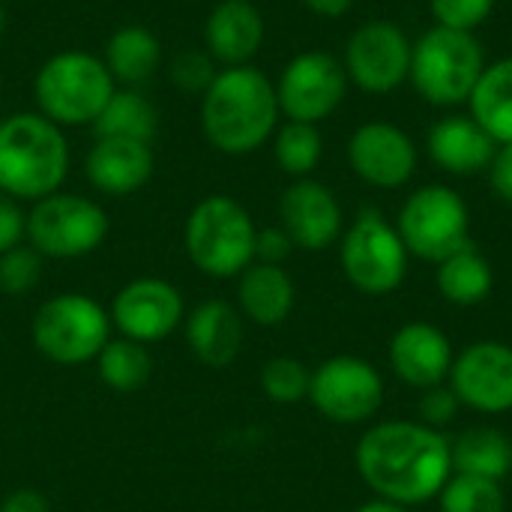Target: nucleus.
<instances>
[{"label":"nucleus","mask_w":512,"mask_h":512,"mask_svg":"<svg viewBox=\"0 0 512 512\" xmlns=\"http://www.w3.org/2000/svg\"><path fill=\"white\" fill-rule=\"evenodd\" d=\"M354 462L375 498L402 507L438 498L453 477L450 441L420 420H390L366 429L357 441Z\"/></svg>","instance_id":"obj_1"},{"label":"nucleus","mask_w":512,"mask_h":512,"mask_svg":"<svg viewBox=\"0 0 512 512\" xmlns=\"http://www.w3.org/2000/svg\"><path fill=\"white\" fill-rule=\"evenodd\" d=\"M276 84L264 69L222 66L201 96V132L225 156H246L261 150L279 129Z\"/></svg>","instance_id":"obj_2"},{"label":"nucleus","mask_w":512,"mask_h":512,"mask_svg":"<svg viewBox=\"0 0 512 512\" xmlns=\"http://www.w3.org/2000/svg\"><path fill=\"white\" fill-rule=\"evenodd\" d=\"M69 141L39 111H18L0 120V192L15 201H42L66 183Z\"/></svg>","instance_id":"obj_3"},{"label":"nucleus","mask_w":512,"mask_h":512,"mask_svg":"<svg viewBox=\"0 0 512 512\" xmlns=\"http://www.w3.org/2000/svg\"><path fill=\"white\" fill-rule=\"evenodd\" d=\"M114 90L117 81L111 78L105 60L81 48L51 54L33 78L39 114L60 129L93 126Z\"/></svg>","instance_id":"obj_4"},{"label":"nucleus","mask_w":512,"mask_h":512,"mask_svg":"<svg viewBox=\"0 0 512 512\" xmlns=\"http://www.w3.org/2000/svg\"><path fill=\"white\" fill-rule=\"evenodd\" d=\"M252 213L231 195L201 198L183 225V249L204 276L234 279L255 261Z\"/></svg>","instance_id":"obj_5"},{"label":"nucleus","mask_w":512,"mask_h":512,"mask_svg":"<svg viewBox=\"0 0 512 512\" xmlns=\"http://www.w3.org/2000/svg\"><path fill=\"white\" fill-rule=\"evenodd\" d=\"M486 69L483 45L474 33L429 27L411 51V75L414 90L435 108L465 105Z\"/></svg>","instance_id":"obj_6"},{"label":"nucleus","mask_w":512,"mask_h":512,"mask_svg":"<svg viewBox=\"0 0 512 512\" xmlns=\"http://www.w3.org/2000/svg\"><path fill=\"white\" fill-rule=\"evenodd\" d=\"M111 315L87 294H54L30 324L36 351L57 366H81L99 357L111 339Z\"/></svg>","instance_id":"obj_7"},{"label":"nucleus","mask_w":512,"mask_h":512,"mask_svg":"<svg viewBox=\"0 0 512 512\" xmlns=\"http://www.w3.org/2000/svg\"><path fill=\"white\" fill-rule=\"evenodd\" d=\"M408 258L411 255L396 225L378 210H363L339 237L342 273L360 294L369 297H384L402 288Z\"/></svg>","instance_id":"obj_8"},{"label":"nucleus","mask_w":512,"mask_h":512,"mask_svg":"<svg viewBox=\"0 0 512 512\" xmlns=\"http://www.w3.org/2000/svg\"><path fill=\"white\" fill-rule=\"evenodd\" d=\"M396 231L408 255L441 264L471 243V210L456 189L444 183H429L405 198Z\"/></svg>","instance_id":"obj_9"},{"label":"nucleus","mask_w":512,"mask_h":512,"mask_svg":"<svg viewBox=\"0 0 512 512\" xmlns=\"http://www.w3.org/2000/svg\"><path fill=\"white\" fill-rule=\"evenodd\" d=\"M108 213L87 195L54 192L27 210V243L54 261H72L96 252L108 237Z\"/></svg>","instance_id":"obj_10"},{"label":"nucleus","mask_w":512,"mask_h":512,"mask_svg":"<svg viewBox=\"0 0 512 512\" xmlns=\"http://www.w3.org/2000/svg\"><path fill=\"white\" fill-rule=\"evenodd\" d=\"M309 402L324 420L339 426H357L381 411L384 378L369 360L339 354L312 369Z\"/></svg>","instance_id":"obj_11"},{"label":"nucleus","mask_w":512,"mask_h":512,"mask_svg":"<svg viewBox=\"0 0 512 512\" xmlns=\"http://www.w3.org/2000/svg\"><path fill=\"white\" fill-rule=\"evenodd\" d=\"M348 84V72L336 54L300 51L285 63L276 81L279 111L285 120L318 126L342 105Z\"/></svg>","instance_id":"obj_12"},{"label":"nucleus","mask_w":512,"mask_h":512,"mask_svg":"<svg viewBox=\"0 0 512 512\" xmlns=\"http://www.w3.org/2000/svg\"><path fill=\"white\" fill-rule=\"evenodd\" d=\"M411 51L414 42L399 24L375 18L351 33L342 54V66L354 87L372 96H387L408 81Z\"/></svg>","instance_id":"obj_13"},{"label":"nucleus","mask_w":512,"mask_h":512,"mask_svg":"<svg viewBox=\"0 0 512 512\" xmlns=\"http://www.w3.org/2000/svg\"><path fill=\"white\" fill-rule=\"evenodd\" d=\"M111 327L141 345H153L168 339L183 321H186V303L183 294L168 282L156 276H141L126 282L111 306Z\"/></svg>","instance_id":"obj_14"},{"label":"nucleus","mask_w":512,"mask_h":512,"mask_svg":"<svg viewBox=\"0 0 512 512\" xmlns=\"http://www.w3.org/2000/svg\"><path fill=\"white\" fill-rule=\"evenodd\" d=\"M450 390L477 414L512 411V348L498 339L468 345L450 369Z\"/></svg>","instance_id":"obj_15"},{"label":"nucleus","mask_w":512,"mask_h":512,"mask_svg":"<svg viewBox=\"0 0 512 512\" xmlns=\"http://www.w3.org/2000/svg\"><path fill=\"white\" fill-rule=\"evenodd\" d=\"M348 165L375 189H399L417 171V144L402 126L372 120L348 138Z\"/></svg>","instance_id":"obj_16"},{"label":"nucleus","mask_w":512,"mask_h":512,"mask_svg":"<svg viewBox=\"0 0 512 512\" xmlns=\"http://www.w3.org/2000/svg\"><path fill=\"white\" fill-rule=\"evenodd\" d=\"M279 225L291 243L306 252L330 249L345 231V213L339 198L321 180H294L279 198Z\"/></svg>","instance_id":"obj_17"},{"label":"nucleus","mask_w":512,"mask_h":512,"mask_svg":"<svg viewBox=\"0 0 512 512\" xmlns=\"http://www.w3.org/2000/svg\"><path fill=\"white\" fill-rule=\"evenodd\" d=\"M387 357L396 378L414 390H432L447 384L456 360L447 333L426 321H411L399 327L390 339Z\"/></svg>","instance_id":"obj_18"},{"label":"nucleus","mask_w":512,"mask_h":512,"mask_svg":"<svg viewBox=\"0 0 512 512\" xmlns=\"http://www.w3.org/2000/svg\"><path fill=\"white\" fill-rule=\"evenodd\" d=\"M156 159L147 141L96 138L84 156V177L102 195H135L153 177Z\"/></svg>","instance_id":"obj_19"},{"label":"nucleus","mask_w":512,"mask_h":512,"mask_svg":"<svg viewBox=\"0 0 512 512\" xmlns=\"http://www.w3.org/2000/svg\"><path fill=\"white\" fill-rule=\"evenodd\" d=\"M267 24L252 0H219L204 21V48L219 66H246L261 51Z\"/></svg>","instance_id":"obj_20"},{"label":"nucleus","mask_w":512,"mask_h":512,"mask_svg":"<svg viewBox=\"0 0 512 512\" xmlns=\"http://www.w3.org/2000/svg\"><path fill=\"white\" fill-rule=\"evenodd\" d=\"M426 147H429L432 162L441 171L456 174V177L489 171L495 150H498L492 135L471 114H453V117L438 120L429 129Z\"/></svg>","instance_id":"obj_21"},{"label":"nucleus","mask_w":512,"mask_h":512,"mask_svg":"<svg viewBox=\"0 0 512 512\" xmlns=\"http://www.w3.org/2000/svg\"><path fill=\"white\" fill-rule=\"evenodd\" d=\"M183 330L195 360L210 369H228L243 351V315L225 300L198 303L186 315Z\"/></svg>","instance_id":"obj_22"},{"label":"nucleus","mask_w":512,"mask_h":512,"mask_svg":"<svg viewBox=\"0 0 512 512\" xmlns=\"http://www.w3.org/2000/svg\"><path fill=\"white\" fill-rule=\"evenodd\" d=\"M297 303L294 279L282 264L252 261L237 276V309L258 327H279L291 318Z\"/></svg>","instance_id":"obj_23"},{"label":"nucleus","mask_w":512,"mask_h":512,"mask_svg":"<svg viewBox=\"0 0 512 512\" xmlns=\"http://www.w3.org/2000/svg\"><path fill=\"white\" fill-rule=\"evenodd\" d=\"M102 60L117 87H138L159 72L162 42L144 24H123L108 36Z\"/></svg>","instance_id":"obj_24"},{"label":"nucleus","mask_w":512,"mask_h":512,"mask_svg":"<svg viewBox=\"0 0 512 512\" xmlns=\"http://www.w3.org/2000/svg\"><path fill=\"white\" fill-rule=\"evenodd\" d=\"M468 114L492 135L495 144H512V54L486 63L468 99Z\"/></svg>","instance_id":"obj_25"},{"label":"nucleus","mask_w":512,"mask_h":512,"mask_svg":"<svg viewBox=\"0 0 512 512\" xmlns=\"http://www.w3.org/2000/svg\"><path fill=\"white\" fill-rule=\"evenodd\" d=\"M453 474L501 483L512 471V441L492 426H474L450 441Z\"/></svg>","instance_id":"obj_26"},{"label":"nucleus","mask_w":512,"mask_h":512,"mask_svg":"<svg viewBox=\"0 0 512 512\" xmlns=\"http://www.w3.org/2000/svg\"><path fill=\"white\" fill-rule=\"evenodd\" d=\"M435 267H438L435 285L441 297L453 306H480L495 288L492 264L474 243L462 246L459 252H453Z\"/></svg>","instance_id":"obj_27"},{"label":"nucleus","mask_w":512,"mask_h":512,"mask_svg":"<svg viewBox=\"0 0 512 512\" xmlns=\"http://www.w3.org/2000/svg\"><path fill=\"white\" fill-rule=\"evenodd\" d=\"M156 129H159V114L138 87H117L93 123L96 138H132L147 144L153 141Z\"/></svg>","instance_id":"obj_28"},{"label":"nucleus","mask_w":512,"mask_h":512,"mask_svg":"<svg viewBox=\"0 0 512 512\" xmlns=\"http://www.w3.org/2000/svg\"><path fill=\"white\" fill-rule=\"evenodd\" d=\"M96 372L102 384L114 393H135L153 375V357L147 345L132 342L126 336H111L108 345L96 357Z\"/></svg>","instance_id":"obj_29"},{"label":"nucleus","mask_w":512,"mask_h":512,"mask_svg":"<svg viewBox=\"0 0 512 512\" xmlns=\"http://www.w3.org/2000/svg\"><path fill=\"white\" fill-rule=\"evenodd\" d=\"M273 159L276 165L294 177H312V171L321 165L324 156V138L321 129L315 123H297V120H285L276 132H273Z\"/></svg>","instance_id":"obj_30"},{"label":"nucleus","mask_w":512,"mask_h":512,"mask_svg":"<svg viewBox=\"0 0 512 512\" xmlns=\"http://www.w3.org/2000/svg\"><path fill=\"white\" fill-rule=\"evenodd\" d=\"M441 512H507V498L501 483L453 474L438 495Z\"/></svg>","instance_id":"obj_31"},{"label":"nucleus","mask_w":512,"mask_h":512,"mask_svg":"<svg viewBox=\"0 0 512 512\" xmlns=\"http://www.w3.org/2000/svg\"><path fill=\"white\" fill-rule=\"evenodd\" d=\"M312 372L297 357H273L261 366V390L276 405H297L309 399Z\"/></svg>","instance_id":"obj_32"},{"label":"nucleus","mask_w":512,"mask_h":512,"mask_svg":"<svg viewBox=\"0 0 512 512\" xmlns=\"http://www.w3.org/2000/svg\"><path fill=\"white\" fill-rule=\"evenodd\" d=\"M42 279V255L30 246L21 243L9 252L0 255V291L9 297L30 294Z\"/></svg>","instance_id":"obj_33"},{"label":"nucleus","mask_w":512,"mask_h":512,"mask_svg":"<svg viewBox=\"0 0 512 512\" xmlns=\"http://www.w3.org/2000/svg\"><path fill=\"white\" fill-rule=\"evenodd\" d=\"M216 72H219V63L207 54V48H186V51L174 54V60L168 66L174 87L189 96H204V90L213 84Z\"/></svg>","instance_id":"obj_34"},{"label":"nucleus","mask_w":512,"mask_h":512,"mask_svg":"<svg viewBox=\"0 0 512 512\" xmlns=\"http://www.w3.org/2000/svg\"><path fill=\"white\" fill-rule=\"evenodd\" d=\"M495 3L498 0H429V12L438 27L474 33L480 24L489 21V15L495 12Z\"/></svg>","instance_id":"obj_35"},{"label":"nucleus","mask_w":512,"mask_h":512,"mask_svg":"<svg viewBox=\"0 0 512 512\" xmlns=\"http://www.w3.org/2000/svg\"><path fill=\"white\" fill-rule=\"evenodd\" d=\"M459 396L450 390V384H441V387H432V390H423V399H420V423L429 426V429H444L450 426L456 417H459Z\"/></svg>","instance_id":"obj_36"},{"label":"nucleus","mask_w":512,"mask_h":512,"mask_svg":"<svg viewBox=\"0 0 512 512\" xmlns=\"http://www.w3.org/2000/svg\"><path fill=\"white\" fill-rule=\"evenodd\" d=\"M27 240V213L21 201L0 192V255Z\"/></svg>","instance_id":"obj_37"},{"label":"nucleus","mask_w":512,"mask_h":512,"mask_svg":"<svg viewBox=\"0 0 512 512\" xmlns=\"http://www.w3.org/2000/svg\"><path fill=\"white\" fill-rule=\"evenodd\" d=\"M294 249L297 246L291 243V237L282 225L258 228V234H255V261H261V264H285Z\"/></svg>","instance_id":"obj_38"},{"label":"nucleus","mask_w":512,"mask_h":512,"mask_svg":"<svg viewBox=\"0 0 512 512\" xmlns=\"http://www.w3.org/2000/svg\"><path fill=\"white\" fill-rule=\"evenodd\" d=\"M489 180L495 195L512 204V144H498L495 159L489 165Z\"/></svg>","instance_id":"obj_39"},{"label":"nucleus","mask_w":512,"mask_h":512,"mask_svg":"<svg viewBox=\"0 0 512 512\" xmlns=\"http://www.w3.org/2000/svg\"><path fill=\"white\" fill-rule=\"evenodd\" d=\"M0 512H51V504L36 489H15L3 498Z\"/></svg>","instance_id":"obj_40"},{"label":"nucleus","mask_w":512,"mask_h":512,"mask_svg":"<svg viewBox=\"0 0 512 512\" xmlns=\"http://www.w3.org/2000/svg\"><path fill=\"white\" fill-rule=\"evenodd\" d=\"M300 3L321 18H342L354 9L357 0H300Z\"/></svg>","instance_id":"obj_41"},{"label":"nucleus","mask_w":512,"mask_h":512,"mask_svg":"<svg viewBox=\"0 0 512 512\" xmlns=\"http://www.w3.org/2000/svg\"><path fill=\"white\" fill-rule=\"evenodd\" d=\"M354 512H408V507L393 504V501H387V498H372V501L360 504Z\"/></svg>","instance_id":"obj_42"},{"label":"nucleus","mask_w":512,"mask_h":512,"mask_svg":"<svg viewBox=\"0 0 512 512\" xmlns=\"http://www.w3.org/2000/svg\"><path fill=\"white\" fill-rule=\"evenodd\" d=\"M6 33V9H3V3H0V36Z\"/></svg>","instance_id":"obj_43"},{"label":"nucleus","mask_w":512,"mask_h":512,"mask_svg":"<svg viewBox=\"0 0 512 512\" xmlns=\"http://www.w3.org/2000/svg\"><path fill=\"white\" fill-rule=\"evenodd\" d=\"M0 3H6V0H0Z\"/></svg>","instance_id":"obj_44"}]
</instances>
